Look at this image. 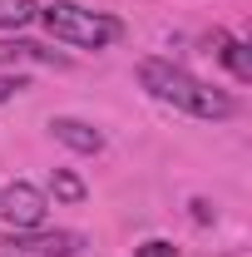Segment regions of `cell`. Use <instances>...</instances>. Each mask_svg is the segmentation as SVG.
<instances>
[{
    "label": "cell",
    "mask_w": 252,
    "mask_h": 257,
    "mask_svg": "<svg viewBox=\"0 0 252 257\" xmlns=\"http://www.w3.org/2000/svg\"><path fill=\"white\" fill-rule=\"evenodd\" d=\"M139 79H144V89L158 104H173V109H183L193 119H227V114H237V99L227 89L203 84L198 74H188L183 64H173V60H144L139 64Z\"/></svg>",
    "instance_id": "obj_1"
},
{
    "label": "cell",
    "mask_w": 252,
    "mask_h": 257,
    "mask_svg": "<svg viewBox=\"0 0 252 257\" xmlns=\"http://www.w3.org/2000/svg\"><path fill=\"white\" fill-rule=\"evenodd\" d=\"M45 30L64 40V45H79V50H104L114 40H124V20L104 15V10H89V5H74V0H55L40 10Z\"/></svg>",
    "instance_id": "obj_2"
},
{
    "label": "cell",
    "mask_w": 252,
    "mask_h": 257,
    "mask_svg": "<svg viewBox=\"0 0 252 257\" xmlns=\"http://www.w3.org/2000/svg\"><path fill=\"white\" fill-rule=\"evenodd\" d=\"M10 247H15V257H79L84 252V232H69V227L40 232V227H30V232H15Z\"/></svg>",
    "instance_id": "obj_3"
},
{
    "label": "cell",
    "mask_w": 252,
    "mask_h": 257,
    "mask_svg": "<svg viewBox=\"0 0 252 257\" xmlns=\"http://www.w3.org/2000/svg\"><path fill=\"white\" fill-rule=\"evenodd\" d=\"M45 193L35 188V183H10V188L0 193V218L15 227V232H30V227L45 223Z\"/></svg>",
    "instance_id": "obj_4"
},
{
    "label": "cell",
    "mask_w": 252,
    "mask_h": 257,
    "mask_svg": "<svg viewBox=\"0 0 252 257\" xmlns=\"http://www.w3.org/2000/svg\"><path fill=\"white\" fill-rule=\"evenodd\" d=\"M50 134L60 139L64 149H74V154H104V134L94 124H84V119L60 114V119H50Z\"/></svg>",
    "instance_id": "obj_5"
},
{
    "label": "cell",
    "mask_w": 252,
    "mask_h": 257,
    "mask_svg": "<svg viewBox=\"0 0 252 257\" xmlns=\"http://www.w3.org/2000/svg\"><path fill=\"white\" fill-rule=\"evenodd\" d=\"M213 55L227 64V74L237 79V84H252V55L242 40H232L227 30H213Z\"/></svg>",
    "instance_id": "obj_6"
},
{
    "label": "cell",
    "mask_w": 252,
    "mask_h": 257,
    "mask_svg": "<svg viewBox=\"0 0 252 257\" xmlns=\"http://www.w3.org/2000/svg\"><path fill=\"white\" fill-rule=\"evenodd\" d=\"M25 60H35V64H55V69H64V55H55V50H45V45H35V40H0V69L5 64H25Z\"/></svg>",
    "instance_id": "obj_7"
},
{
    "label": "cell",
    "mask_w": 252,
    "mask_h": 257,
    "mask_svg": "<svg viewBox=\"0 0 252 257\" xmlns=\"http://www.w3.org/2000/svg\"><path fill=\"white\" fill-rule=\"evenodd\" d=\"M50 193H55L60 203H69V208L89 198V188H84V178H79V173H69V168H55V173H50Z\"/></svg>",
    "instance_id": "obj_8"
},
{
    "label": "cell",
    "mask_w": 252,
    "mask_h": 257,
    "mask_svg": "<svg viewBox=\"0 0 252 257\" xmlns=\"http://www.w3.org/2000/svg\"><path fill=\"white\" fill-rule=\"evenodd\" d=\"M35 15H40L35 0H0V30H20V25H30Z\"/></svg>",
    "instance_id": "obj_9"
},
{
    "label": "cell",
    "mask_w": 252,
    "mask_h": 257,
    "mask_svg": "<svg viewBox=\"0 0 252 257\" xmlns=\"http://www.w3.org/2000/svg\"><path fill=\"white\" fill-rule=\"evenodd\" d=\"M20 89H30V84H25L20 74H0V104H10V99L20 94Z\"/></svg>",
    "instance_id": "obj_10"
},
{
    "label": "cell",
    "mask_w": 252,
    "mask_h": 257,
    "mask_svg": "<svg viewBox=\"0 0 252 257\" xmlns=\"http://www.w3.org/2000/svg\"><path fill=\"white\" fill-rule=\"evenodd\" d=\"M139 257H173V242L154 237V242H144V247H139Z\"/></svg>",
    "instance_id": "obj_11"
},
{
    "label": "cell",
    "mask_w": 252,
    "mask_h": 257,
    "mask_svg": "<svg viewBox=\"0 0 252 257\" xmlns=\"http://www.w3.org/2000/svg\"><path fill=\"white\" fill-rule=\"evenodd\" d=\"M193 218H198V223H213V208H208V203L198 198V203H193Z\"/></svg>",
    "instance_id": "obj_12"
}]
</instances>
